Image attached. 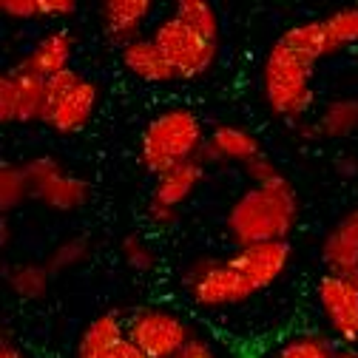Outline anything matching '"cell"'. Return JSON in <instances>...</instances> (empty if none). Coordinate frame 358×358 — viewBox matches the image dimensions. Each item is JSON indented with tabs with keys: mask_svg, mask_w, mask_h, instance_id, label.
<instances>
[{
	"mask_svg": "<svg viewBox=\"0 0 358 358\" xmlns=\"http://www.w3.org/2000/svg\"><path fill=\"white\" fill-rule=\"evenodd\" d=\"M0 231H3V236H0V242H3V245H9V239H12V231H9V225H6V216H3V225H0Z\"/></svg>",
	"mask_w": 358,
	"mask_h": 358,
	"instance_id": "obj_33",
	"label": "cell"
},
{
	"mask_svg": "<svg viewBox=\"0 0 358 358\" xmlns=\"http://www.w3.org/2000/svg\"><path fill=\"white\" fill-rule=\"evenodd\" d=\"M336 358H358V352L350 350V347H344V350H336Z\"/></svg>",
	"mask_w": 358,
	"mask_h": 358,
	"instance_id": "obj_34",
	"label": "cell"
},
{
	"mask_svg": "<svg viewBox=\"0 0 358 358\" xmlns=\"http://www.w3.org/2000/svg\"><path fill=\"white\" fill-rule=\"evenodd\" d=\"M151 40L162 49V55L168 57L179 80H196L208 74L219 55L216 43H208L205 37L191 31L185 23H179L173 15L157 20V26L151 29Z\"/></svg>",
	"mask_w": 358,
	"mask_h": 358,
	"instance_id": "obj_6",
	"label": "cell"
},
{
	"mask_svg": "<svg viewBox=\"0 0 358 358\" xmlns=\"http://www.w3.org/2000/svg\"><path fill=\"white\" fill-rule=\"evenodd\" d=\"M0 12L15 20H40V17H69L77 12L74 0H3Z\"/></svg>",
	"mask_w": 358,
	"mask_h": 358,
	"instance_id": "obj_21",
	"label": "cell"
},
{
	"mask_svg": "<svg viewBox=\"0 0 358 358\" xmlns=\"http://www.w3.org/2000/svg\"><path fill=\"white\" fill-rule=\"evenodd\" d=\"M324 29H327V40H330V49L333 55L341 52L350 43H358V6L350 9H338L330 17H322Z\"/></svg>",
	"mask_w": 358,
	"mask_h": 358,
	"instance_id": "obj_25",
	"label": "cell"
},
{
	"mask_svg": "<svg viewBox=\"0 0 358 358\" xmlns=\"http://www.w3.org/2000/svg\"><path fill=\"white\" fill-rule=\"evenodd\" d=\"M46 111V80L26 71L0 74V122H43Z\"/></svg>",
	"mask_w": 358,
	"mask_h": 358,
	"instance_id": "obj_9",
	"label": "cell"
},
{
	"mask_svg": "<svg viewBox=\"0 0 358 358\" xmlns=\"http://www.w3.org/2000/svg\"><path fill=\"white\" fill-rule=\"evenodd\" d=\"M151 9H154L151 0H106L103 9H100L106 37L120 49H125L134 40L145 37L143 29L151 17Z\"/></svg>",
	"mask_w": 358,
	"mask_h": 358,
	"instance_id": "obj_13",
	"label": "cell"
},
{
	"mask_svg": "<svg viewBox=\"0 0 358 358\" xmlns=\"http://www.w3.org/2000/svg\"><path fill=\"white\" fill-rule=\"evenodd\" d=\"M52 282V271L46 264H15L6 271V285L12 287L15 296L20 299H43Z\"/></svg>",
	"mask_w": 358,
	"mask_h": 358,
	"instance_id": "obj_22",
	"label": "cell"
},
{
	"mask_svg": "<svg viewBox=\"0 0 358 358\" xmlns=\"http://www.w3.org/2000/svg\"><path fill=\"white\" fill-rule=\"evenodd\" d=\"M299 222V196L290 179L282 176L271 185H250L239 194L225 216V228L236 248L259 242H287Z\"/></svg>",
	"mask_w": 358,
	"mask_h": 358,
	"instance_id": "obj_1",
	"label": "cell"
},
{
	"mask_svg": "<svg viewBox=\"0 0 358 358\" xmlns=\"http://www.w3.org/2000/svg\"><path fill=\"white\" fill-rule=\"evenodd\" d=\"M125 341V322L117 313H100L97 319L85 324L74 358H108Z\"/></svg>",
	"mask_w": 358,
	"mask_h": 358,
	"instance_id": "obj_18",
	"label": "cell"
},
{
	"mask_svg": "<svg viewBox=\"0 0 358 358\" xmlns=\"http://www.w3.org/2000/svg\"><path fill=\"white\" fill-rule=\"evenodd\" d=\"M125 338L134 347H140L148 358H173L188 347L194 330L173 310L143 307L125 322Z\"/></svg>",
	"mask_w": 358,
	"mask_h": 358,
	"instance_id": "obj_5",
	"label": "cell"
},
{
	"mask_svg": "<svg viewBox=\"0 0 358 358\" xmlns=\"http://www.w3.org/2000/svg\"><path fill=\"white\" fill-rule=\"evenodd\" d=\"M0 358H26L12 341H3V347H0Z\"/></svg>",
	"mask_w": 358,
	"mask_h": 358,
	"instance_id": "obj_32",
	"label": "cell"
},
{
	"mask_svg": "<svg viewBox=\"0 0 358 358\" xmlns=\"http://www.w3.org/2000/svg\"><path fill=\"white\" fill-rule=\"evenodd\" d=\"M182 285L191 293L194 304L202 310L236 307L256 296V290L245 282V276L231 264V259L196 256L182 271Z\"/></svg>",
	"mask_w": 358,
	"mask_h": 358,
	"instance_id": "obj_4",
	"label": "cell"
},
{
	"mask_svg": "<svg viewBox=\"0 0 358 358\" xmlns=\"http://www.w3.org/2000/svg\"><path fill=\"white\" fill-rule=\"evenodd\" d=\"M271 358H273V355H271Z\"/></svg>",
	"mask_w": 358,
	"mask_h": 358,
	"instance_id": "obj_36",
	"label": "cell"
},
{
	"mask_svg": "<svg viewBox=\"0 0 358 358\" xmlns=\"http://www.w3.org/2000/svg\"><path fill=\"white\" fill-rule=\"evenodd\" d=\"M71 55H74V34L66 31V29H57V31H49L43 34L34 49L20 57V63L15 66L17 71H26V74H34V77H43L49 80L66 69H71Z\"/></svg>",
	"mask_w": 358,
	"mask_h": 358,
	"instance_id": "obj_12",
	"label": "cell"
},
{
	"mask_svg": "<svg viewBox=\"0 0 358 358\" xmlns=\"http://www.w3.org/2000/svg\"><path fill=\"white\" fill-rule=\"evenodd\" d=\"M205 128L202 120L191 108H165L159 111L140 137V159L143 165L159 176L185 162H194L205 151Z\"/></svg>",
	"mask_w": 358,
	"mask_h": 358,
	"instance_id": "obj_2",
	"label": "cell"
},
{
	"mask_svg": "<svg viewBox=\"0 0 358 358\" xmlns=\"http://www.w3.org/2000/svg\"><path fill=\"white\" fill-rule=\"evenodd\" d=\"M23 168L29 173V188H31L34 202L46 205L52 210H60V213L80 210L88 202V182L69 173L57 157L40 154L23 162Z\"/></svg>",
	"mask_w": 358,
	"mask_h": 358,
	"instance_id": "obj_7",
	"label": "cell"
},
{
	"mask_svg": "<svg viewBox=\"0 0 358 358\" xmlns=\"http://www.w3.org/2000/svg\"><path fill=\"white\" fill-rule=\"evenodd\" d=\"M301 131H307L310 137H327V140L352 137V134H358V97L330 100L319 114V120Z\"/></svg>",
	"mask_w": 358,
	"mask_h": 358,
	"instance_id": "obj_19",
	"label": "cell"
},
{
	"mask_svg": "<svg viewBox=\"0 0 358 358\" xmlns=\"http://www.w3.org/2000/svg\"><path fill=\"white\" fill-rule=\"evenodd\" d=\"M120 253H122V262L131 267V271H140V273H148L157 264V253H154L151 242H145L137 234H128L120 242Z\"/></svg>",
	"mask_w": 358,
	"mask_h": 358,
	"instance_id": "obj_27",
	"label": "cell"
},
{
	"mask_svg": "<svg viewBox=\"0 0 358 358\" xmlns=\"http://www.w3.org/2000/svg\"><path fill=\"white\" fill-rule=\"evenodd\" d=\"M202 176H205V162L202 159H194V162H185V165H179L173 171L159 173L154 179V191H151L148 205L179 213V205L194 196V191L202 182Z\"/></svg>",
	"mask_w": 358,
	"mask_h": 358,
	"instance_id": "obj_15",
	"label": "cell"
},
{
	"mask_svg": "<svg viewBox=\"0 0 358 358\" xmlns=\"http://www.w3.org/2000/svg\"><path fill=\"white\" fill-rule=\"evenodd\" d=\"M262 143L256 134H250L242 125H219L208 134V143L202 151V162L213 159V162H236V165H248L256 157H262Z\"/></svg>",
	"mask_w": 358,
	"mask_h": 358,
	"instance_id": "obj_14",
	"label": "cell"
},
{
	"mask_svg": "<svg viewBox=\"0 0 358 358\" xmlns=\"http://www.w3.org/2000/svg\"><path fill=\"white\" fill-rule=\"evenodd\" d=\"M108 358H148V355H145L140 347H134V344L125 338V341H122V344H120Z\"/></svg>",
	"mask_w": 358,
	"mask_h": 358,
	"instance_id": "obj_31",
	"label": "cell"
},
{
	"mask_svg": "<svg viewBox=\"0 0 358 358\" xmlns=\"http://www.w3.org/2000/svg\"><path fill=\"white\" fill-rule=\"evenodd\" d=\"M94 108H97V85L83 77L46 117V125L55 128L57 134H74L88 125V120L94 117Z\"/></svg>",
	"mask_w": 358,
	"mask_h": 358,
	"instance_id": "obj_17",
	"label": "cell"
},
{
	"mask_svg": "<svg viewBox=\"0 0 358 358\" xmlns=\"http://www.w3.org/2000/svg\"><path fill=\"white\" fill-rule=\"evenodd\" d=\"M80 80H83V77H80L74 69H66V71H60V74H55V77L46 80V111H43V122H46V117L57 108V103L71 92V88H74Z\"/></svg>",
	"mask_w": 358,
	"mask_h": 358,
	"instance_id": "obj_28",
	"label": "cell"
},
{
	"mask_svg": "<svg viewBox=\"0 0 358 358\" xmlns=\"http://www.w3.org/2000/svg\"><path fill=\"white\" fill-rule=\"evenodd\" d=\"M322 259L327 273L358 285V208L344 213L322 242Z\"/></svg>",
	"mask_w": 358,
	"mask_h": 358,
	"instance_id": "obj_11",
	"label": "cell"
},
{
	"mask_svg": "<svg viewBox=\"0 0 358 358\" xmlns=\"http://www.w3.org/2000/svg\"><path fill=\"white\" fill-rule=\"evenodd\" d=\"M245 173H248V179L253 185H271V182H276V179H282L285 173L279 171V165L267 157V154H262V157H256L253 162H248L245 165Z\"/></svg>",
	"mask_w": 358,
	"mask_h": 358,
	"instance_id": "obj_29",
	"label": "cell"
},
{
	"mask_svg": "<svg viewBox=\"0 0 358 358\" xmlns=\"http://www.w3.org/2000/svg\"><path fill=\"white\" fill-rule=\"evenodd\" d=\"M313 63L287 43L276 40L262 63V94L276 117L299 120L313 103Z\"/></svg>",
	"mask_w": 358,
	"mask_h": 358,
	"instance_id": "obj_3",
	"label": "cell"
},
{
	"mask_svg": "<svg viewBox=\"0 0 358 358\" xmlns=\"http://www.w3.org/2000/svg\"><path fill=\"white\" fill-rule=\"evenodd\" d=\"M179 23H185L191 31H196L199 37H205L208 43H216L219 46V15L216 9L208 3V0H176L173 12H171Z\"/></svg>",
	"mask_w": 358,
	"mask_h": 358,
	"instance_id": "obj_20",
	"label": "cell"
},
{
	"mask_svg": "<svg viewBox=\"0 0 358 358\" xmlns=\"http://www.w3.org/2000/svg\"><path fill=\"white\" fill-rule=\"evenodd\" d=\"M173 358H182V352H179V355H173Z\"/></svg>",
	"mask_w": 358,
	"mask_h": 358,
	"instance_id": "obj_35",
	"label": "cell"
},
{
	"mask_svg": "<svg viewBox=\"0 0 358 358\" xmlns=\"http://www.w3.org/2000/svg\"><path fill=\"white\" fill-rule=\"evenodd\" d=\"M120 60L128 69V74H134L143 83H176L179 80V74L173 71V66L168 63L162 49L151 40V34L120 49Z\"/></svg>",
	"mask_w": 358,
	"mask_h": 358,
	"instance_id": "obj_16",
	"label": "cell"
},
{
	"mask_svg": "<svg viewBox=\"0 0 358 358\" xmlns=\"http://www.w3.org/2000/svg\"><path fill=\"white\" fill-rule=\"evenodd\" d=\"M316 301L330 333L347 344L358 341V285L333 273L316 282Z\"/></svg>",
	"mask_w": 358,
	"mask_h": 358,
	"instance_id": "obj_8",
	"label": "cell"
},
{
	"mask_svg": "<svg viewBox=\"0 0 358 358\" xmlns=\"http://www.w3.org/2000/svg\"><path fill=\"white\" fill-rule=\"evenodd\" d=\"M85 259H88V242L83 236H71V239H63L60 245H55L46 267L52 273H63V271H71V267L83 264Z\"/></svg>",
	"mask_w": 358,
	"mask_h": 358,
	"instance_id": "obj_26",
	"label": "cell"
},
{
	"mask_svg": "<svg viewBox=\"0 0 358 358\" xmlns=\"http://www.w3.org/2000/svg\"><path fill=\"white\" fill-rule=\"evenodd\" d=\"M26 199H31L26 168L15 165V162H3L0 165V210H3V216L9 210L20 208Z\"/></svg>",
	"mask_w": 358,
	"mask_h": 358,
	"instance_id": "obj_23",
	"label": "cell"
},
{
	"mask_svg": "<svg viewBox=\"0 0 358 358\" xmlns=\"http://www.w3.org/2000/svg\"><path fill=\"white\" fill-rule=\"evenodd\" d=\"M228 259L245 276V282L256 293H262L287 273L290 259H293V248H290V242H259V245L236 248V253Z\"/></svg>",
	"mask_w": 358,
	"mask_h": 358,
	"instance_id": "obj_10",
	"label": "cell"
},
{
	"mask_svg": "<svg viewBox=\"0 0 358 358\" xmlns=\"http://www.w3.org/2000/svg\"><path fill=\"white\" fill-rule=\"evenodd\" d=\"M182 358H222V355L213 350V344H210L208 338H202V336L194 333V338H191L188 347L182 350Z\"/></svg>",
	"mask_w": 358,
	"mask_h": 358,
	"instance_id": "obj_30",
	"label": "cell"
},
{
	"mask_svg": "<svg viewBox=\"0 0 358 358\" xmlns=\"http://www.w3.org/2000/svg\"><path fill=\"white\" fill-rule=\"evenodd\" d=\"M273 358H336V350L319 333H296L279 341Z\"/></svg>",
	"mask_w": 358,
	"mask_h": 358,
	"instance_id": "obj_24",
	"label": "cell"
}]
</instances>
